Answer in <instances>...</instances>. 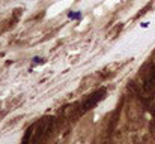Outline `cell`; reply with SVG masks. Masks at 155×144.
Instances as JSON below:
<instances>
[{
    "instance_id": "2",
    "label": "cell",
    "mask_w": 155,
    "mask_h": 144,
    "mask_svg": "<svg viewBox=\"0 0 155 144\" xmlns=\"http://www.w3.org/2000/svg\"><path fill=\"white\" fill-rule=\"evenodd\" d=\"M32 132H33V128H29V129H27V132H26V135H24V140H23V143L21 144H30Z\"/></svg>"
},
{
    "instance_id": "3",
    "label": "cell",
    "mask_w": 155,
    "mask_h": 144,
    "mask_svg": "<svg viewBox=\"0 0 155 144\" xmlns=\"http://www.w3.org/2000/svg\"><path fill=\"white\" fill-rule=\"evenodd\" d=\"M151 134L155 137V117H154V120L151 122Z\"/></svg>"
},
{
    "instance_id": "1",
    "label": "cell",
    "mask_w": 155,
    "mask_h": 144,
    "mask_svg": "<svg viewBox=\"0 0 155 144\" xmlns=\"http://www.w3.org/2000/svg\"><path fill=\"white\" fill-rule=\"evenodd\" d=\"M105 93H107L105 87H101L100 90H97V92H94L91 96H87V99H86L83 104H80L78 107H75V110H74L72 114H71V119H72V120H77V119L81 117L84 113H87L89 110H92L100 101H103Z\"/></svg>"
}]
</instances>
